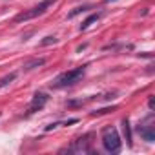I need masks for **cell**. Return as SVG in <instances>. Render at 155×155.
<instances>
[{"label": "cell", "mask_w": 155, "mask_h": 155, "mask_svg": "<svg viewBox=\"0 0 155 155\" xmlns=\"http://www.w3.org/2000/svg\"><path fill=\"white\" fill-rule=\"evenodd\" d=\"M48 99H49V97H48L46 93H35V95H33V101H31V104H29V113H35V111L42 110V108L46 106Z\"/></svg>", "instance_id": "5"}, {"label": "cell", "mask_w": 155, "mask_h": 155, "mask_svg": "<svg viewBox=\"0 0 155 155\" xmlns=\"http://www.w3.org/2000/svg\"><path fill=\"white\" fill-rule=\"evenodd\" d=\"M102 146H104V150L110 151V153L120 151L122 140H120V137H119V131H117L113 126H108V128L102 130Z\"/></svg>", "instance_id": "2"}, {"label": "cell", "mask_w": 155, "mask_h": 155, "mask_svg": "<svg viewBox=\"0 0 155 155\" xmlns=\"http://www.w3.org/2000/svg\"><path fill=\"white\" fill-rule=\"evenodd\" d=\"M91 6H79V8H75L69 15H68V18H73V17H77V15H79V13H82V11H88Z\"/></svg>", "instance_id": "11"}, {"label": "cell", "mask_w": 155, "mask_h": 155, "mask_svg": "<svg viewBox=\"0 0 155 155\" xmlns=\"http://www.w3.org/2000/svg\"><path fill=\"white\" fill-rule=\"evenodd\" d=\"M139 133L142 135V139L144 140H148V142H153L155 140V131H153V126H148V124H139Z\"/></svg>", "instance_id": "6"}, {"label": "cell", "mask_w": 155, "mask_h": 155, "mask_svg": "<svg viewBox=\"0 0 155 155\" xmlns=\"http://www.w3.org/2000/svg\"><path fill=\"white\" fill-rule=\"evenodd\" d=\"M122 131H124V137L128 140V146H131V128H130V120L128 119L122 120Z\"/></svg>", "instance_id": "10"}, {"label": "cell", "mask_w": 155, "mask_h": 155, "mask_svg": "<svg viewBox=\"0 0 155 155\" xmlns=\"http://www.w3.org/2000/svg\"><path fill=\"white\" fill-rule=\"evenodd\" d=\"M84 71H86V66H79V68H75V69L64 71V73H60L57 79H55L53 86H55V88H66V86H71V84L79 82V81L82 79V77H84Z\"/></svg>", "instance_id": "1"}, {"label": "cell", "mask_w": 155, "mask_h": 155, "mask_svg": "<svg viewBox=\"0 0 155 155\" xmlns=\"http://www.w3.org/2000/svg\"><path fill=\"white\" fill-rule=\"evenodd\" d=\"M15 79H17V71H13V73H9V75L2 77V79H0V90H2V88H6V86H9V84H11Z\"/></svg>", "instance_id": "9"}, {"label": "cell", "mask_w": 155, "mask_h": 155, "mask_svg": "<svg viewBox=\"0 0 155 155\" xmlns=\"http://www.w3.org/2000/svg\"><path fill=\"white\" fill-rule=\"evenodd\" d=\"M148 104H150V110H153V108H155V102H153V97H150V101H148Z\"/></svg>", "instance_id": "13"}, {"label": "cell", "mask_w": 155, "mask_h": 155, "mask_svg": "<svg viewBox=\"0 0 155 155\" xmlns=\"http://www.w3.org/2000/svg\"><path fill=\"white\" fill-rule=\"evenodd\" d=\"M46 64V58H31V60H26L24 62V69H35V68H38V66H44Z\"/></svg>", "instance_id": "7"}, {"label": "cell", "mask_w": 155, "mask_h": 155, "mask_svg": "<svg viewBox=\"0 0 155 155\" xmlns=\"http://www.w3.org/2000/svg\"><path fill=\"white\" fill-rule=\"evenodd\" d=\"M106 2H111V0H106Z\"/></svg>", "instance_id": "14"}, {"label": "cell", "mask_w": 155, "mask_h": 155, "mask_svg": "<svg viewBox=\"0 0 155 155\" xmlns=\"http://www.w3.org/2000/svg\"><path fill=\"white\" fill-rule=\"evenodd\" d=\"M91 135L88 133V135H84V137H81V139H77L75 142H73V146H69L68 148V151H77V153H86V151H90V146H88V139H90Z\"/></svg>", "instance_id": "4"}, {"label": "cell", "mask_w": 155, "mask_h": 155, "mask_svg": "<svg viewBox=\"0 0 155 155\" xmlns=\"http://www.w3.org/2000/svg\"><path fill=\"white\" fill-rule=\"evenodd\" d=\"M49 44H57V37H46L40 42V46H49Z\"/></svg>", "instance_id": "12"}, {"label": "cell", "mask_w": 155, "mask_h": 155, "mask_svg": "<svg viewBox=\"0 0 155 155\" xmlns=\"http://www.w3.org/2000/svg\"><path fill=\"white\" fill-rule=\"evenodd\" d=\"M99 18H101V15H99V13H93V15H90V17H88V18H86V20H84V22L81 24V31L88 29V28H90V26H91L93 22H97Z\"/></svg>", "instance_id": "8"}, {"label": "cell", "mask_w": 155, "mask_h": 155, "mask_svg": "<svg viewBox=\"0 0 155 155\" xmlns=\"http://www.w3.org/2000/svg\"><path fill=\"white\" fill-rule=\"evenodd\" d=\"M55 2H57V0H42V2H40L38 6H35L33 9H29V11H26V13L17 15V17H15V22H26V20H29V18L40 17V15H44V13L48 11V8H51Z\"/></svg>", "instance_id": "3"}]
</instances>
